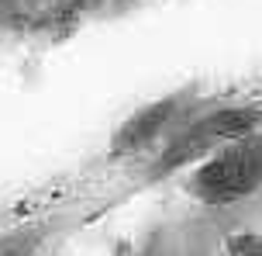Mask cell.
<instances>
[{
    "label": "cell",
    "mask_w": 262,
    "mask_h": 256,
    "mask_svg": "<svg viewBox=\"0 0 262 256\" xmlns=\"http://www.w3.org/2000/svg\"><path fill=\"white\" fill-rule=\"evenodd\" d=\"M214 94L217 90H207L204 83H183L135 104L107 135V163L128 166V170L145 166L172 139V132L190 114H196Z\"/></svg>",
    "instance_id": "obj_3"
},
{
    "label": "cell",
    "mask_w": 262,
    "mask_h": 256,
    "mask_svg": "<svg viewBox=\"0 0 262 256\" xmlns=\"http://www.w3.org/2000/svg\"><path fill=\"white\" fill-rule=\"evenodd\" d=\"M231 256H262V232H242L231 239Z\"/></svg>",
    "instance_id": "obj_4"
},
{
    "label": "cell",
    "mask_w": 262,
    "mask_h": 256,
    "mask_svg": "<svg viewBox=\"0 0 262 256\" xmlns=\"http://www.w3.org/2000/svg\"><path fill=\"white\" fill-rule=\"evenodd\" d=\"M180 194L204 211H231L262 198V125L190 166L180 176Z\"/></svg>",
    "instance_id": "obj_2"
},
{
    "label": "cell",
    "mask_w": 262,
    "mask_h": 256,
    "mask_svg": "<svg viewBox=\"0 0 262 256\" xmlns=\"http://www.w3.org/2000/svg\"><path fill=\"white\" fill-rule=\"evenodd\" d=\"M7 225H11V211L0 204V229H7Z\"/></svg>",
    "instance_id": "obj_5"
},
{
    "label": "cell",
    "mask_w": 262,
    "mask_h": 256,
    "mask_svg": "<svg viewBox=\"0 0 262 256\" xmlns=\"http://www.w3.org/2000/svg\"><path fill=\"white\" fill-rule=\"evenodd\" d=\"M262 125V97H238V94H217L204 108L190 114L166 146L152 160L138 166V187H152L172 176H183L190 166L210 156L214 149L231 142L238 135L252 132Z\"/></svg>",
    "instance_id": "obj_1"
}]
</instances>
